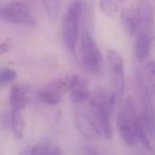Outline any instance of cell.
Instances as JSON below:
<instances>
[{
  "instance_id": "6da1fadb",
  "label": "cell",
  "mask_w": 155,
  "mask_h": 155,
  "mask_svg": "<svg viewBox=\"0 0 155 155\" xmlns=\"http://www.w3.org/2000/svg\"><path fill=\"white\" fill-rule=\"evenodd\" d=\"M106 60L110 72V101L114 107L121 100L125 89V75L123 67V58L115 49L106 51Z\"/></svg>"
},
{
  "instance_id": "7a4b0ae2",
  "label": "cell",
  "mask_w": 155,
  "mask_h": 155,
  "mask_svg": "<svg viewBox=\"0 0 155 155\" xmlns=\"http://www.w3.org/2000/svg\"><path fill=\"white\" fill-rule=\"evenodd\" d=\"M137 114L136 104L132 98H127L122 105L117 118V125L120 137L127 146H134L137 142Z\"/></svg>"
},
{
  "instance_id": "3957f363",
  "label": "cell",
  "mask_w": 155,
  "mask_h": 155,
  "mask_svg": "<svg viewBox=\"0 0 155 155\" xmlns=\"http://www.w3.org/2000/svg\"><path fill=\"white\" fill-rule=\"evenodd\" d=\"M91 114H93L94 122L99 129L102 136L110 139L113 136L112 124H110V116L113 110L110 98L105 96L103 91H98L94 95L91 101Z\"/></svg>"
},
{
  "instance_id": "277c9868",
  "label": "cell",
  "mask_w": 155,
  "mask_h": 155,
  "mask_svg": "<svg viewBox=\"0 0 155 155\" xmlns=\"http://www.w3.org/2000/svg\"><path fill=\"white\" fill-rule=\"evenodd\" d=\"M82 2L75 0L67 10L63 21V38L67 49L72 54L77 51V44L80 33V18L82 14Z\"/></svg>"
},
{
  "instance_id": "5b68a950",
  "label": "cell",
  "mask_w": 155,
  "mask_h": 155,
  "mask_svg": "<svg viewBox=\"0 0 155 155\" xmlns=\"http://www.w3.org/2000/svg\"><path fill=\"white\" fill-rule=\"evenodd\" d=\"M81 58L83 67L91 74L100 72L103 58L91 32L85 29L81 36Z\"/></svg>"
},
{
  "instance_id": "8992f818",
  "label": "cell",
  "mask_w": 155,
  "mask_h": 155,
  "mask_svg": "<svg viewBox=\"0 0 155 155\" xmlns=\"http://www.w3.org/2000/svg\"><path fill=\"white\" fill-rule=\"evenodd\" d=\"M137 89L140 102V117L142 118L151 137L155 138V108L153 106L152 96L150 95L146 84L143 77L140 71L137 72Z\"/></svg>"
},
{
  "instance_id": "52a82bcc",
  "label": "cell",
  "mask_w": 155,
  "mask_h": 155,
  "mask_svg": "<svg viewBox=\"0 0 155 155\" xmlns=\"http://www.w3.org/2000/svg\"><path fill=\"white\" fill-rule=\"evenodd\" d=\"M0 17L11 24L35 27L36 20L28 5L20 1L8 3L0 9Z\"/></svg>"
},
{
  "instance_id": "ba28073f",
  "label": "cell",
  "mask_w": 155,
  "mask_h": 155,
  "mask_svg": "<svg viewBox=\"0 0 155 155\" xmlns=\"http://www.w3.org/2000/svg\"><path fill=\"white\" fill-rule=\"evenodd\" d=\"M139 12V27H138L137 36H143L154 41L155 37V14L152 5L144 0L138 5Z\"/></svg>"
},
{
  "instance_id": "9c48e42d",
  "label": "cell",
  "mask_w": 155,
  "mask_h": 155,
  "mask_svg": "<svg viewBox=\"0 0 155 155\" xmlns=\"http://www.w3.org/2000/svg\"><path fill=\"white\" fill-rule=\"evenodd\" d=\"M74 124L79 133L85 138H98L101 136L99 129L94 120L83 113H78L74 116Z\"/></svg>"
},
{
  "instance_id": "30bf717a",
  "label": "cell",
  "mask_w": 155,
  "mask_h": 155,
  "mask_svg": "<svg viewBox=\"0 0 155 155\" xmlns=\"http://www.w3.org/2000/svg\"><path fill=\"white\" fill-rule=\"evenodd\" d=\"M69 91H70V100L73 103H83L89 97L86 82L79 75H72V82Z\"/></svg>"
},
{
  "instance_id": "8fae6325",
  "label": "cell",
  "mask_w": 155,
  "mask_h": 155,
  "mask_svg": "<svg viewBox=\"0 0 155 155\" xmlns=\"http://www.w3.org/2000/svg\"><path fill=\"white\" fill-rule=\"evenodd\" d=\"M122 20L127 33L132 36L137 34L139 27V12L138 7L134 9H127L122 13Z\"/></svg>"
},
{
  "instance_id": "7c38bea8",
  "label": "cell",
  "mask_w": 155,
  "mask_h": 155,
  "mask_svg": "<svg viewBox=\"0 0 155 155\" xmlns=\"http://www.w3.org/2000/svg\"><path fill=\"white\" fill-rule=\"evenodd\" d=\"M10 102H11L12 110H22V108L27 105L28 98H27V93L25 88L21 86H15L12 87L11 93H10Z\"/></svg>"
},
{
  "instance_id": "4fadbf2b",
  "label": "cell",
  "mask_w": 155,
  "mask_h": 155,
  "mask_svg": "<svg viewBox=\"0 0 155 155\" xmlns=\"http://www.w3.org/2000/svg\"><path fill=\"white\" fill-rule=\"evenodd\" d=\"M137 138L151 155H155V146L151 141L150 134H149L140 115L137 119Z\"/></svg>"
},
{
  "instance_id": "5bb4252c",
  "label": "cell",
  "mask_w": 155,
  "mask_h": 155,
  "mask_svg": "<svg viewBox=\"0 0 155 155\" xmlns=\"http://www.w3.org/2000/svg\"><path fill=\"white\" fill-rule=\"evenodd\" d=\"M153 41L143 36H137L135 41V55L138 60H146L152 48Z\"/></svg>"
},
{
  "instance_id": "9a60e30c",
  "label": "cell",
  "mask_w": 155,
  "mask_h": 155,
  "mask_svg": "<svg viewBox=\"0 0 155 155\" xmlns=\"http://www.w3.org/2000/svg\"><path fill=\"white\" fill-rule=\"evenodd\" d=\"M143 77L144 84L151 96H155V61H149L144 67Z\"/></svg>"
},
{
  "instance_id": "2e32d148",
  "label": "cell",
  "mask_w": 155,
  "mask_h": 155,
  "mask_svg": "<svg viewBox=\"0 0 155 155\" xmlns=\"http://www.w3.org/2000/svg\"><path fill=\"white\" fill-rule=\"evenodd\" d=\"M12 129L17 138H22L25 129V120L24 116L21 114V110H12Z\"/></svg>"
},
{
  "instance_id": "e0dca14e",
  "label": "cell",
  "mask_w": 155,
  "mask_h": 155,
  "mask_svg": "<svg viewBox=\"0 0 155 155\" xmlns=\"http://www.w3.org/2000/svg\"><path fill=\"white\" fill-rule=\"evenodd\" d=\"M39 98L44 103L48 104V105H56L61 101L60 93L52 87L43 89L39 93Z\"/></svg>"
},
{
  "instance_id": "ac0fdd59",
  "label": "cell",
  "mask_w": 155,
  "mask_h": 155,
  "mask_svg": "<svg viewBox=\"0 0 155 155\" xmlns=\"http://www.w3.org/2000/svg\"><path fill=\"white\" fill-rule=\"evenodd\" d=\"M99 7L102 13L108 17H115L119 12V5L115 0H100Z\"/></svg>"
},
{
  "instance_id": "d6986e66",
  "label": "cell",
  "mask_w": 155,
  "mask_h": 155,
  "mask_svg": "<svg viewBox=\"0 0 155 155\" xmlns=\"http://www.w3.org/2000/svg\"><path fill=\"white\" fill-rule=\"evenodd\" d=\"M47 15L51 19H56L60 14V0H43Z\"/></svg>"
},
{
  "instance_id": "ffe728a7",
  "label": "cell",
  "mask_w": 155,
  "mask_h": 155,
  "mask_svg": "<svg viewBox=\"0 0 155 155\" xmlns=\"http://www.w3.org/2000/svg\"><path fill=\"white\" fill-rule=\"evenodd\" d=\"M36 155H62V151L56 144L44 143L39 148H37Z\"/></svg>"
},
{
  "instance_id": "44dd1931",
  "label": "cell",
  "mask_w": 155,
  "mask_h": 155,
  "mask_svg": "<svg viewBox=\"0 0 155 155\" xmlns=\"http://www.w3.org/2000/svg\"><path fill=\"white\" fill-rule=\"evenodd\" d=\"M16 77H17L16 71L11 68H3L2 70H0V83L2 84L12 82L15 80Z\"/></svg>"
},
{
  "instance_id": "7402d4cb",
  "label": "cell",
  "mask_w": 155,
  "mask_h": 155,
  "mask_svg": "<svg viewBox=\"0 0 155 155\" xmlns=\"http://www.w3.org/2000/svg\"><path fill=\"white\" fill-rule=\"evenodd\" d=\"M37 154V147L29 146L26 147L24 150L20 151L19 155H36Z\"/></svg>"
},
{
  "instance_id": "603a6c76",
  "label": "cell",
  "mask_w": 155,
  "mask_h": 155,
  "mask_svg": "<svg viewBox=\"0 0 155 155\" xmlns=\"http://www.w3.org/2000/svg\"><path fill=\"white\" fill-rule=\"evenodd\" d=\"M11 49V46L9 44H5V43H0V54H3V53H7L9 50Z\"/></svg>"
},
{
  "instance_id": "cb8c5ba5",
  "label": "cell",
  "mask_w": 155,
  "mask_h": 155,
  "mask_svg": "<svg viewBox=\"0 0 155 155\" xmlns=\"http://www.w3.org/2000/svg\"><path fill=\"white\" fill-rule=\"evenodd\" d=\"M86 155H99L98 154L96 151H94V150H88L87 151V153H86Z\"/></svg>"
}]
</instances>
